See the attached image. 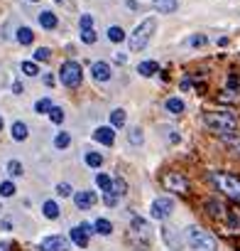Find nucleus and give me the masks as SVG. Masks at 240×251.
<instances>
[{
  "label": "nucleus",
  "mask_w": 240,
  "mask_h": 251,
  "mask_svg": "<svg viewBox=\"0 0 240 251\" xmlns=\"http://www.w3.org/2000/svg\"><path fill=\"white\" fill-rule=\"evenodd\" d=\"M39 251H69V239H64L59 234L45 236L42 244H39Z\"/></svg>",
  "instance_id": "8"
},
{
  "label": "nucleus",
  "mask_w": 240,
  "mask_h": 251,
  "mask_svg": "<svg viewBox=\"0 0 240 251\" xmlns=\"http://www.w3.org/2000/svg\"><path fill=\"white\" fill-rule=\"evenodd\" d=\"M184 101L179 99V96H172V99H167V111L172 114V116H179V114H184Z\"/></svg>",
  "instance_id": "16"
},
{
  "label": "nucleus",
  "mask_w": 240,
  "mask_h": 251,
  "mask_svg": "<svg viewBox=\"0 0 240 251\" xmlns=\"http://www.w3.org/2000/svg\"><path fill=\"white\" fill-rule=\"evenodd\" d=\"M113 59H115L118 64H125V62H128V57H125V54H120V52H118V54H113Z\"/></svg>",
  "instance_id": "42"
},
{
  "label": "nucleus",
  "mask_w": 240,
  "mask_h": 251,
  "mask_svg": "<svg viewBox=\"0 0 240 251\" xmlns=\"http://www.w3.org/2000/svg\"><path fill=\"white\" fill-rule=\"evenodd\" d=\"M20 69H22V74H27V77H37V74H39L37 62H22V64H20Z\"/></svg>",
  "instance_id": "28"
},
{
  "label": "nucleus",
  "mask_w": 240,
  "mask_h": 251,
  "mask_svg": "<svg viewBox=\"0 0 240 251\" xmlns=\"http://www.w3.org/2000/svg\"><path fill=\"white\" fill-rule=\"evenodd\" d=\"M96 192H91V190H81V192H74V204L78 207V209H89V207H93L96 204Z\"/></svg>",
  "instance_id": "10"
},
{
  "label": "nucleus",
  "mask_w": 240,
  "mask_h": 251,
  "mask_svg": "<svg viewBox=\"0 0 240 251\" xmlns=\"http://www.w3.org/2000/svg\"><path fill=\"white\" fill-rule=\"evenodd\" d=\"M13 91H15V94H22L25 89H22V84H20V82H15V84H13Z\"/></svg>",
  "instance_id": "43"
},
{
  "label": "nucleus",
  "mask_w": 240,
  "mask_h": 251,
  "mask_svg": "<svg viewBox=\"0 0 240 251\" xmlns=\"http://www.w3.org/2000/svg\"><path fill=\"white\" fill-rule=\"evenodd\" d=\"M86 165L89 167H101L103 165V155L101 153H86Z\"/></svg>",
  "instance_id": "32"
},
{
  "label": "nucleus",
  "mask_w": 240,
  "mask_h": 251,
  "mask_svg": "<svg viewBox=\"0 0 240 251\" xmlns=\"http://www.w3.org/2000/svg\"><path fill=\"white\" fill-rule=\"evenodd\" d=\"M128 140L133 143V146H142V140H145V135H142V128H140V126L130 128V131H128Z\"/></svg>",
  "instance_id": "24"
},
{
  "label": "nucleus",
  "mask_w": 240,
  "mask_h": 251,
  "mask_svg": "<svg viewBox=\"0 0 240 251\" xmlns=\"http://www.w3.org/2000/svg\"><path fill=\"white\" fill-rule=\"evenodd\" d=\"M0 131H3V118H0Z\"/></svg>",
  "instance_id": "44"
},
{
  "label": "nucleus",
  "mask_w": 240,
  "mask_h": 251,
  "mask_svg": "<svg viewBox=\"0 0 240 251\" xmlns=\"http://www.w3.org/2000/svg\"><path fill=\"white\" fill-rule=\"evenodd\" d=\"M154 8L159 13H174L179 8V3H177V0H154Z\"/></svg>",
  "instance_id": "20"
},
{
  "label": "nucleus",
  "mask_w": 240,
  "mask_h": 251,
  "mask_svg": "<svg viewBox=\"0 0 240 251\" xmlns=\"http://www.w3.org/2000/svg\"><path fill=\"white\" fill-rule=\"evenodd\" d=\"M49 118H52V123H61L64 121V111L59 109V106H54V109L49 111Z\"/></svg>",
  "instance_id": "39"
},
{
  "label": "nucleus",
  "mask_w": 240,
  "mask_h": 251,
  "mask_svg": "<svg viewBox=\"0 0 240 251\" xmlns=\"http://www.w3.org/2000/svg\"><path fill=\"white\" fill-rule=\"evenodd\" d=\"M37 22H39V25H42L45 30H54L59 20H57V15H54L52 10H42V13H39V15H37Z\"/></svg>",
  "instance_id": "13"
},
{
  "label": "nucleus",
  "mask_w": 240,
  "mask_h": 251,
  "mask_svg": "<svg viewBox=\"0 0 240 251\" xmlns=\"http://www.w3.org/2000/svg\"><path fill=\"white\" fill-rule=\"evenodd\" d=\"M78 25H81V30H89L93 25V17L91 15H81V20H78Z\"/></svg>",
  "instance_id": "41"
},
{
  "label": "nucleus",
  "mask_w": 240,
  "mask_h": 251,
  "mask_svg": "<svg viewBox=\"0 0 240 251\" xmlns=\"http://www.w3.org/2000/svg\"><path fill=\"white\" fill-rule=\"evenodd\" d=\"M59 79H61L64 86L76 89L78 84H81V79H84V69H81V64L74 62V59H66V62L61 64V69H59Z\"/></svg>",
  "instance_id": "5"
},
{
  "label": "nucleus",
  "mask_w": 240,
  "mask_h": 251,
  "mask_svg": "<svg viewBox=\"0 0 240 251\" xmlns=\"http://www.w3.org/2000/svg\"><path fill=\"white\" fill-rule=\"evenodd\" d=\"M108 40H110V42H123V40H125V30L118 27V25H113V27L108 30Z\"/></svg>",
  "instance_id": "25"
},
{
  "label": "nucleus",
  "mask_w": 240,
  "mask_h": 251,
  "mask_svg": "<svg viewBox=\"0 0 240 251\" xmlns=\"http://www.w3.org/2000/svg\"><path fill=\"white\" fill-rule=\"evenodd\" d=\"M162 185H165L169 192H177V195L189 192V180H186L181 172H167V175L162 177Z\"/></svg>",
  "instance_id": "7"
},
{
  "label": "nucleus",
  "mask_w": 240,
  "mask_h": 251,
  "mask_svg": "<svg viewBox=\"0 0 240 251\" xmlns=\"http://www.w3.org/2000/svg\"><path fill=\"white\" fill-rule=\"evenodd\" d=\"M52 109H54V106H52L49 99H39V101L34 103V111H37V114H49Z\"/></svg>",
  "instance_id": "30"
},
{
  "label": "nucleus",
  "mask_w": 240,
  "mask_h": 251,
  "mask_svg": "<svg viewBox=\"0 0 240 251\" xmlns=\"http://www.w3.org/2000/svg\"><path fill=\"white\" fill-rule=\"evenodd\" d=\"M17 190H15V183H10V180H3L0 183V197H13Z\"/></svg>",
  "instance_id": "29"
},
{
  "label": "nucleus",
  "mask_w": 240,
  "mask_h": 251,
  "mask_svg": "<svg viewBox=\"0 0 240 251\" xmlns=\"http://www.w3.org/2000/svg\"><path fill=\"white\" fill-rule=\"evenodd\" d=\"M22 172H25V170H22V163H20V160H10V163H8V175H10V177H20Z\"/></svg>",
  "instance_id": "33"
},
{
  "label": "nucleus",
  "mask_w": 240,
  "mask_h": 251,
  "mask_svg": "<svg viewBox=\"0 0 240 251\" xmlns=\"http://www.w3.org/2000/svg\"><path fill=\"white\" fill-rule=\"evenodd\" d=\"M98 37H96V32L89 27V30H81V42H86V45H93Z\"/></svg>",
  "instance_id": "36"
},
{
  "label": "nucleus",
  "mask_w": 240,
  "mask_h": 251,
  "mask_svg": "<svg viewBox=\"0 0 240 251\" xmlns=\"http://www.w3.org/2000/svg\"><path fill=\"white\" fill-rule=\"evenodd\" d=\"M221 140L225 143V148H228L230 153L240 155V135H235V133H223V135H221Z\"/></svg>",
  "instance_id": "14"
},
{
  "label": "nucleus",
  "mask_w": 240,
  "mask_h": 251,
  "mask_svg": "<svg viewBox=\"0 0 240 251\" xmlns=\"http://www.w3.org/2000/svg\"><path fill=\"white\" fill-rule=\"evenodd\" d=\"M206 209H211V214H213V217H221V214H223V204H218V202H206Z\"/></svg>",
  "instance_id": "38"
},
{
  "label": "nucleus",
  "mask_w": 240,
  "mask_h": 251,
  "mask_svg": "<svg viewBox=\"0 0 240 251\" xmlns=\"http://www.w3.org/2000/svg\"><path fill=\"white\" fill-rule=\"evenodd\" d=\"M128 192V183L123 180V177H115V180H113V195L115 197H123Z\"/></svg>",
  "instance_id": "27"
},
{
  "label": "nucleus",
  "mask_w": 240,
  "mask_h": 251,
  "mask_svg": "<svg viewBox=\"0 0 240 251\" xmlns=\"http://www.w3.org/2000/svg\"><path fill=\"white\" fill-rule=\"evenodd\" d=\"M172 212H174V200H169V197H157V200L152 202V207H150L152 219H157V222L169 219Z\"/></svg>",
  "instance_id": "6"
},
{
  "label": "nucleus",
  "mask_w": 240,
  "mask_h": 251,
  "mask_svg": "<svg viewBox=\"0 0 240 251\" xmlns=\"http://www.w3.org/2000/svg\"><path fill=\"white\" fill-rule=\"evenodd\" d=\"M69 143H71V135H69V133H64V131H61V133H57L54 146H57L59 151H61V148H69Z\"/></svg>",
  "instance_id": "31"
},
{
  "label": "nucleus",
  "mask_w": 240,
  "mask_h": 251,
  "mask_svg": "<svg viewBox=\"0 0 240 251\" xmlns=\"http://www.w3.org/2000/svg\"><path fill=\"white\" fill-rule=\"evenodd\" d=\"M91 74H93L96 82H108V79L113 77V71H110V64H108V62H93Z\"/></svg>",
  "instance_id": "12"
},
{
  "label": "nucleus",
  "mask_w": 240,
  "mask_h": 251,
  "mask_svg": "<svg viewBox=\"0 0 240 251\" xmlns=\"http://www.w3.org/2000/svg\"><path fill=\"white\" fill-rule=\"evenodd\" d=\"M27 3H37V0H27Z\"/></svg>",
  "instance_id": "45"
},
{
  "label": "nucleus",
  "mask_w": 240,
  "mask_h": 251,
  "mask_svg": "<svg viewBox=\"0 0 240 251\" xmlns=\"http://www.w3.org/2000/svg\"><path fill=\"white\" fill-rule=\"evenodd\" d=\"M204 123L213 133L223 135V133H233L238 128V116L230 111H209V114H204Z\"/></svg>",
  "instance_id": "1"
},
{
  "label": "nucleus",
  "mask_w": 240,
  "mask_h": 251,
  "mask_svg": "<svg viewBox=\"0 0 240 251\" xmlns=\"http://www.w3.org/2000/svg\"><path fill=\"white\" fill-rule=\"evenodd\" d=\"M130 224H133V232H135V234H140V236H145V239L150 236V224H147L142 217H133Z\"/></svg>",
  "instance_id": "17"
},
{
  "label": "nucleus",
  "mask_w": 240,
  "mask_h": 251,
  "mask_svg": "<svg viewBox=\"0 0 240 251\" xmlns=\"http://www.w3.org/2000/svg\"><path fill=\"white\" fill-rule=\"evenodd\" d=\"M57 195H59V197L74 195V192H71V185H69V183H59V185H57Z\"/></svg>",
  "instance_id": "40"
},
{
  "label": "nucleus",
  "mask_w": 240,
  "mask_h": 251,
  "mask_svg": "<svg viewBox=\"0 0 240 251\" xmlns=\"http://www.w3.org/2000/svg\"><path fill=\"white\" fill-rule=\"evenodd\" d=\"M162 236H165V241H167L169 246H174V249H179V246H181V241L174 236V229H162Z\"/></svg>",
  "instance_id": "34"
},
{
  "label": "nucleus",
  "mask_w": 240,
  "mask_h": 251,
  "mask_svg": "<svg viewBox=\"0 0 240 251\" xmlns=\"http://www.w3.org/2000/svg\"><path fill=\"white\" fill-rule=\"evenodd\" d=\"M96 185L101 187V192H103V195L113 192V180H110V177H108L105 172H98V175H96Z\"/></svg>",
  "instance_id": "19"
},
{
  "label": "nucleus",
  "mask_w": 240,
  "mask_h": 251,
  "mask_svg": "<svg viewBox=\"0 0 240 251\" xmlns=\"http://www.w3.org/2000/svg\"><path fill=\"white\" fill-rule=\"evenodd\" d=\"M211 180H213V185H216L225 197L240 202V180H238L235 175H230V172H213Z\"/></svg>",
  "instance_id": "4"
},
{
  "label": "nucleus",
  "mask_w": 240,
  "mask_h": 251,
  "mask_svg": "<svg viewBox=\"0 0 240 251\" xmlns=\"http://www.w3.org/2000/svg\"><path fill=\"white\" fill-rule=\"evenodd\" d=\"M42 212H45V217H47V219H57V217H59V204L49 200V202H45Z\"/></svg>",
  "instance_id": "23"
},
{
  "label": "nucleus",
  "mask_w": 240,
  "mask_h": 251,
  "mask_svg": "<svg viewBox=\"0 0 240 251\" xmlns=\"http://www.w3.org/2000/svg\"><path fill=\"white\" fill-rule=\"evenodd\" d=\"M10 131H13V140H17V143H20V140H25V138H27V126H25V123H22V121H15V123H13V128H10Z\"/></svg>",
  "instance_id": "21"
},
{
  "label": "nucleus",
  "mask_w": 240,
  "mask_h": 251,
  "mask_svg": "<svg viewBox=\"0 0 240 251\" xmlns=\"http://www.w3.org/2000/svg\"><path fill=\"white\" fill-rule=\"evenodd\" d=\"M32 40H34V34H32L30 27H20L17 30V42L20 45H32Z\"/></svg>",
  "instance_id": "26"
},
{
  "label": "nucleus",
  "mask_w": 240,
  "mask_h": 251,
  "mask_svg": "<svg viewBox=\"0 0 240 251\" xmlns=\"http://www.w3.org/2000/svg\"><path fill=\"white\" fill-rule=\"evenodd\" d=\"M186 244H189L191 251H216V249H218L216 239H213L206 229L196 227V224L186 227Z\"/></svg>",
  "instance_id": "3"
},
{
  "label": "nucleus",
  "mask_w": 240,
  "mask_h": 251,
  "mask_svg": "<svg viewBox=\"0 0 240 251\" xmlns=\"http://www.w3.org/2000/svg\"><path fill=\"white\" fill-rule=\"evenodd\" d=\"M157 71H159V64L152 62V59L137 64V74H142V77H152V74H157Z\"/></svg>",
  "instance_id": "15"
},
{
  "label": "nucleus",
  "mask_w": 240,
  "mask_h": 251,
  "mask_svg": "<svg viewBox=\"0 0 240 251\" xmlns=\"http://www.w3.org/2000/svg\"><path fill=\"white\" fill-rule=\"evenodd\" d=\"M91 229H93V227L86 224V222L78 224V227H74V229H71V241H74L76 246L86 249V246H89V234H91Z\"/></svg>",
  "instance_id": "9"
},
{
  "label": "nucleus",
  "mask_w": 240,
  "mask_h": 251,
  "mask_svg": "<svg viewBox=\"0 0 240 251\" xmlns=\"http://www.w3.org/2000/svg\"><path fill=\"white\" fill-rule=\"evenodd\" d=\"M125 121H128V114H125L123 109L110 111V126H113V128H123V126H125Z\"/></svg>",
  "instance_id": "18"
},
{
  "label": "nucleus",
  "mask_w": 240,
  "mask_h": 251,
  "mask_svg": "<svg viewBox=\"0 0 240 251\" xmlns=\"http://www.w3.org/2000/svg\"><path fill=\"white\" fill-rule=\"evenodd\" d=\"M206 42H209V37H206V34H194V37L189 40V45H191V47H204Z\"/></svg>",
  "instance_id": "37"
},
{
  "label": "nucleus",
  "mask_w": 240,
  "mask_h": 251,
  "mask_svg": "<svg viewBox=\"0 0 240 251\" xmlns=\"http://www.w3.org/2000/svg\"><path fill=\"white\" fill-rule=\"evenodd\" d=\"M154 30H157V17H145V20L133 30L130 40H128L130 52H140V50H145V47L150 45V40H152Z\"/></svg>",
  "instance_id": "2"
},
{
  "label": "nucleus",
  "mask_w": 240,
  "mask_h": 251,
  "mask_svg": "<svg viewBox=\"0 0 240 251\" xmlns=\"http://www.w3.org/2000/svg\"><path fill=\"white\" fill-rule=\"evenodd\" d=\"M93 229H96V234H101V236H108V234H113V224H110L108 219H96Z\"/></svg>",
  "instance_id": "22"
},
{
  "label": "nucleus",
  "mask_w": 240,
  "mask_h": 251,
  "mask_svg": "<svg viewBox=\"0 0 240 251\" xmlns=\"http://www.w3.org/2000/svg\"><path fill=\"white\" fill-rule=\"evenodd\" d=\"M57 3H61V0H57Z\"/></svg>",
  "instance_id": "46"
},
{
  "label": "nucleus",
  "mask_w": 240,
  "mask_h": 251,
  "mask_svg": "<svg viewBox=\"0 0 240 251\" xmlns=\"http://www.w3.org/2000/svg\"><path fill=\"white\" fill-rule=\"evenodd\" d=\"M93 140L101 143V146H113L115 143V133H113V126H101L93 131Z\"/></svg>",
  "instance_id": "11"
},
{
  "label": "nucleus",
  "mask_w": 240,
  "mask_h": 251,
  "mask_svg": "<svg viewBox=\"0 0 240 251\" xmlns=\"http://www.w3.org/2000/svg\"><path fill=\"white\" fill-rule=\"evenodd\" d=\"M49 57H52V50H49V47L34 50V62H49Z\"/></svg>",
  "instance_id": "35"
}]
</instances>
